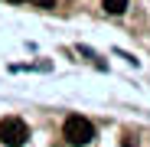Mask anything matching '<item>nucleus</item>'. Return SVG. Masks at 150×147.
I'll use <instances>...</instances> for the list:
<instances>
[{
    "instance_id": "4",
    "label": "nucleus",
    "mask_w": 150,
    "mask_h": 147,
    "mask_svg": "<svg viewBox=\"0 0 150 147\" xmlns=\"http://www.w3.org/2000/svg\"><path fill=\"white\" fill-rule=\"evenodd\" d=\"M10 4H36V7H52L56 0H10Z\"/></svg>"
},
{
    "instance_id": "2",
    "label": "nucleus",
    "mask_w": 150,
    "mask_h": 147,
    "mask_svg": "<svg viewBox=\"0 0 150 147\" xmlns=\"http://www.w3.org/2000/svg\"><path fill=\"white\" fill-rule=\"evenodd\" d=\"M26 141H30L26 121H20V118H4V121H0V144H7V147H23Z\"/></svg>"
},
{
    "instance_id": "3",
    "label": "nucleus",
    "mask_w": 150,
    "mask_h": 147,
    "mask_svg": "<svg viewBox=\"0 0 150 147\" xmlns=\"http://www.w3.org/2000/svg\"><path fill=\"white\" fill-rule=\"evenodd\" d=\"M101 7L108 13H124V10H127V0H101Z\"/></svg>"
},
{
    "instance_id": "1",
    "label": "nucleus",
    "mask_w": 150,
    "mask_h": 147,
    "mask_svg": "<svg viewBox=\"0 0 150 147\" xmlns=\"http://www.w3.org/2000/svg\"><path fill=\"white\" fill-rule=\"evenodd\" d=\"M62 134H65V141H69L72 147H85V144H91V137H95V124H91L85 114H69L65 124H62Z\"/></svg>"
}]
</instances>
